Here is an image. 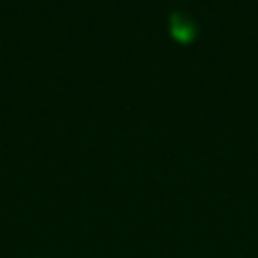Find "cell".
Returning a JSON list of instances; mask_svg holds the SVG:
<instances>
[{"label": "cell", "instance_id": "6da1fadb", "mask_svg": "<svg viewBox=\"0 0 258 258\" xmlns=\"http://www.w3.org/2000/svg\"><path fill=\"white\" fill-rule=\"evenodd\" d=\"M170 34L179 43H190L197 36V23L192 21L190 14L186 12H172L170 14Z\"/></svg>", "mask_w": 258, "mask_h": 258}]
</instances>
